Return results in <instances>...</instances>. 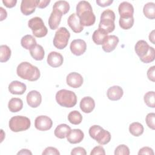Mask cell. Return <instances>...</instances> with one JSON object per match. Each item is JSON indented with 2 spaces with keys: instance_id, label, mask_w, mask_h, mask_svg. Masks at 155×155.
I'll list each match as a JSON object with an SVG mask.
<instances>
[{
  "instance_id": "17",
  "label": "cell",
  "mask_w": 155,
  "mask_h": 155,
  "mask_svg": "<svg viewBox=\"0 0 155 155\" xmlns=\"http://www.w3.org/2000/svg\"><path fill=\"white\" fill-rule=\"evenodd\" d=\"M47 61L50 66L56 68L62 65L64 58L61 53L56 51H51L47 56Z\"/></svg>"
},
{
  "instance_id": "25",
  "label": "cell",
  "mask_w": 155,
  "mask_h": 155,
  "mask_svg": "<svg viewBox=\"0 0 155 155\" xmlns=\"http://www.w3.org/2000/svg\"><path fill=\"white\" fill-rule=\"evenodd\" d=\"M23 107L22 101L18 97L12 98L8 104V108L10 111L12 113H16L22 110Z\"/></svg>"
},
{
  "instance_id": "50",
  "label": "cell",
  "mask_w": 155,
  "mask_h": 155,
  "mask_svg": "<svg viewBox=\"0 0 155 155\" xmlns=\"http://www.w3.org/2000/svg\"><path fill=\"white\" fill-rule=\"evenodd\" d=\"M149 40L152 42V44H154V30H152L151 32L149 35Z\"/></svg>"
},
{
  "instance_id": "41",
  "label": "cell",
  "mask_w": 155,
  "mask_h": 155,
  "mask_svg": "<svg viewBox=\"0 0 155 155\" xmlns=\"http://www.w3.org/2000/svg\"><path fill=\"white\" fill-rule=\"evenodd\" d=\"M97 154H102V155L105 154V151L104 148L101 145L97 146L93 148V149L91 150L90 153V155H97Z\"/></svg>"
},
{
  "instance_id": "20",
  "label": "cell",
  "mask_w": 155,
  "mask_h": 155,
  "mask_svg": "<svg viewBox=\"0 0 155 155\" xmlns=\"http://www.w3.org/2000/svg\"><path fill=\"white\" fill-rule=\"evenodd\" d=\"M95 107L94 99L90 97L86 96L83 97L80 102V108L85 113H91Z\"/></svg>"
},
{
  "instance_id": "7",
  "label": "cell",
  "mask_w": 155,
  "mask_h": 155,
  "mask_svg": "<svg viewBox=\"0 0 155 155\" xmlns=\"http://www.w3.org/2000/svg\"><path fill=\"white\" fill-rule=\"evenodd\" d=\"M70 37V33L65 27L59 28L53 38L54 46L59 50L64 49L67 47Z\"/></svg>"
},
{
  "instance_id": "32",
  "label": "cell",
  "mask_w": 155,
  "mask_h": 155,
  "mask_svg": "<svg viewBox=\"0 0 155 155\" xmlns=\"http://www.w3.org/2000/svg\"><path fill=\"white\" fill-rule=\"evenodd\" d=\"M11 50L6 45L0 46V62H5L8 61L11 56Z\"/></svg>"
},
{
  "instance_id": "47",
  "label": "cell",
  "mask_w": 155,
  "mask_h": 155,
  "mask_svg": "<svg viewBox=\"0 0 155 155\" xmlns=\"http://www.w3.org/2000/svg\"><path fill=\"white\" fill-rule=\"evenodd\" d=\"M50 2V0H38L37 7L39 8H44L48 5Z\"/></svg>"
},
{
  "instance_id": "35",
  "label": "cell",
  "mask_w": 155,
  "mask_h": 155,
  "mask_svg": "<svg viewBox=\"0 0 155 155\" xmlns=\"http://www.w3.org/2000/svg\"><path fill=\"white\" fill-rule=\"evenodd\" d=\"M155 93L154 91H148L144 95L143 97V100L146 105L151 108H154L155 105Z\"/></svg>"
},
{
  "instance_id": "31",
  "label": "cell",
  "mask_w": 155,
  "mask_h": 155,
  "mask_svg": "<svg viewBox=\"0 0 155 155\" xmlns=\"http://www.w3.org/2000/svg\"><path fill=\"white\" fill-rule=\"evenodd\" d=\"M53 10H57L64 15L67 13L70 10L69 3L66 1H56L53 6Z\"/></svg>"
},
{
  "instance_id": "9",
  "label": "cell",
  "mask_w": 155,
  "mask_h": 155,
  "mask_svg": "<svg viewBox=\"0 0 155 155\" xmlns=\"http://www.w3.org/2000/svg\"><path fill=\"white\" fill-rule=\"evenodd\" d=\"M70 48L73 54L76 56H81L86 51L87 44L83 39H74L71 42Z\"/></svg>"
},
{
  "instance_id": "27",
  "label": "cell",
  "mask_w": 155,
  "mask_h": 155,
  "mask_svg": "<svg viewBox=\"0 0 155 155\" xmlns=\"http://www.w3.org/2000/svg\"><path fill=\"white\" fill-rule=\"evenodd\" d=\"M21 44L25 49L30 50L36 45V41L32 35H27L22 38L21 40Z\"/></svg>"
},
{
  "instance_id": "40",
  "label": "cell",
  "mask_w": 155,
  "mask_h": 155,
  "mask_svg": "<svg viewBox=\"0 0 155 155\" xmlns=\"http://www.w3.org/2000/svg\"><path fill=\"white\" fill-rule=\"evenodd\" d=\"M42 155H49V154H53V155H59L60 153L58 150L57 148L52 147H47L44 151L42 153Z\"/></svg>"
},
{
  "instance_id": "44",
  "label": "cell",
  "mask_w": 155,
  "mask_h": 155,
  "mask_svg": "<svg viewBox=\"0 0 155 155\" xmlns=\"http://www.w3.org/2000/svg\"><path fill=\"white\" fill-rule=\"evenodd\" d=\"M154 71H155V67L154 65L149 68V69L147 71V77L148 79L152 82L155 81Z\"/></svg>"
},
{
  "instance_id": "24",
  "label": "cell",
  "mask_w": 155,
  "mask_h": 155,
  "mask_svg": "<svg viewBox=\"0 0 155 155\" xmlns=\"http://www.w3.org/2000/svg\"><path fill=\"white\" fill-rule=\"evenodd\" d=\"M71 128L65 124H61L56 127L54 130V136L59 139H64L67 137L68 133L70 131Z\"/></svg>"
},
{
  "instance_id": "38",
  "label": "cell",
  "mask_w": 155,
  "mask_h": 155,
  "mask_svg": "<svg viewBox=\"0 0 155 155\" xmlns=\"http://www.w3.org/2000/svg\"><path fill=\"white\" fill-rule=\"evenodd\" d=\"M154 56H155V50L154 48L152 47H151L150 50L148 52V53L140 61L145 64L150 63L153 62L154 60Z\"/></svg>"
},
{
  "instance_id": "11",
  "label": "cell",
  "mask_w": 155,
  "mask_h": 155,
  "mask_svg": "<svg viewBox=\"0 0 155 155\" xmlns=\"http://www.w3.org/2000/svg\"><path fill=\"white\" fill-rule=\"evenodd\" d=\"M83 78L78 73L71 72L67 76L66 82L68 86L70 87L77 88L80 87L83 84Z\"/></svg>"
},
{
  "instance_id": "21",
  "label": "cell",
  "mask_w": 155,
  "mask_h": 155,
  "mask_svg": "<svg viewBox=\"0 0 155 155\" xmlns=\"http://www.w3.org/2000/svg\"><path fill=\"white\" fill-rule=\"evenodd\" d=\"M123 89L118 85H114L110 87L107 92L108 98L113 101H116L120 99L123 96Z\"/></svg>"
},
{
  "instance_id": "49",
  "label": "cell",
  "mask_w": 155,
  "mask_h": 155,
  "mask_svg": "<svg viewBox=\"0 0 155 155\" xmlns=\"http://www.w3.org/2000/svg\"><path fill=\"white\" fill-rule=\"evenodd\" d=\"M17 154H30L31 155L32 154V153L28 150V149H22L20 151H19Z\"/></svg>"
},
{
  "instance_id": "16",
  "label": "cell",
  "mask_w": 155,
  "mask_h": 155,
  "mask_svg": "<svg viewBox=\"0 0 155 155\" xmlns=\"http://www.w3.org/2000/svg\"><path fill=\"white\" fill-rule=\"evenodd\" d=\"M151 47L144 40H139L134 46V50L140 60L143 59L149 52Z\"/></svg>"
},
{
  "instance_id": "19",
  "label": "cell",
  "mask_w": 155,
  "mask_h": 155,
  "mask_svg": "<svg viewBox=\"0 0 155 155\" xmlns=\"http://www.w3.org/2000/svg\"><path fill=\"white\" fill-rule=\"evenodd\" d=\"M67 140L73 144L80 143L84 137V134L83 131L80 129H73L67 136Z\"/></svg>"
},
{
  "instance_id": "15",
  "label": "cell",
  "mask_w": 155,
  "mask_h": 155,
  "mask_svg": "<svg viewBox=\"0 0 155 155\" xmlns=\"http://www.w3.org/2000/svg\"><path fill=\"white\" fill-rule=\"evenodd\" d=\"M120 18H129L133 16L134 7L133 5L127 1L121 2L118 7Z\"/></svg>"
},
{
  "instance_id": "43",
  "label": "cell",
  "mask_w": 155,
  "mask_h": 155,
  "mask_svg": "<svg viewBox=\"0 0 155 155\" xmlns=\"http://www.w3.org/2000/svg\"><path fill=\"white\" fill-rule=\"evenodd\" d=\"M71 155H78V154H80V155H86L87 154V152L85 151V150L82 148V147H76V148H74L72 150H71Z\"/></svg>"
},
{
  "instance_id": "34",
  "label": "cell",
  "mask_w": 155,
  "mask_h": 155,
  "mask_svg": "<svg viewBox=\"0 0 155 155\" xmlns=\"http://www.w3.org/2000/svg\"><path fill=\"white\" fill-rule=\"evenodd\" d=\"M134 18L133 16L129 18H120L119 23V26L124 30H128L131 28L134 24Z\"/></svg>"
},
{
  "instance_id": "2",
  "label": "cell",
  "mask_w": 155,
  "mask_h": 155,
  "mask_svg": "<svg viewBox=\"0 0 155 155\" xmlns=\"http://www.w3.org/2000/svg\"><path fill=\"white\" fill-rule=\"evenodd\" d=\"M16 73L19 78L29 81H36L40 77L39 68L28 62L20 63L17 67Z\"/></svg>"
},
{
  "instance_id": "12",
  "label": "cell",
  "mask_w": 155,
  "mask_h": 155,
  "mask_svg": "<svg viewBox=\"0 0 155 155\" xmlns=\"http://www.w3.org/2000/svg\"><path fill=\"white\" fill-rule=\"evenodd\" d=\"M38 5V0H22L21 4V11L25 16L32 14Z\"/></svg>"
},
{
  "instance_id": "29",
  "label": "cell",
  "mask_w": 155,
  "mask_h": 155,
  "mask_svg": "<svg viewBox=\"0 0 155 155\" xmlns=\"http://www.w3.org/2000/svg\"><path fill=\"white\" fill-rule=\"evenodd\" d=\"M107 36H108V33L98 28L93 32L92 35V39L96 44L102 45Z\"/></svg>"
},
{
  "instance_id": "33",
  "label": "cell",
  "mask_w": 155,
  "mask_h": 155,
  "mask_svg": "<svg viewBox=\"0 0 155 155\" xmlns=\"http://www.w3.org/2000/svg\"><path fill=\"white\" fill-rule=\"evenodd\" d=\"M68 121L73 125H78L82 120V114L77 110H74L69 113L68 115Z\"/></svg>"
},
{
  "instance_id": "4",
  "label": "cell",
  "mask_w": 155,
  "mask_h": 155,
  "mask_svg": "<svg viewBox=\"0 0 155 155\" xmlns=\"http://www.w3.org/2000/svg\"><path fill=\"white\" fill-rule=\"evenodd\" d=\"M115 13L111 9L105 10L101 15L99 28L107 33H111L115 29Z\"/></svg>"
},
{
  "instance_id": "30",
  "label": "cell",
  "mask_w": 155,
  "mask_h": 155,
  "mask_svg": "<svg viewBox=\"0 0 155 155\" xmlns=\"http://www.w3.org/2000/svg\"><path fill=\"white\" fill-rule=\"evenodd\" d=\"M143 125L137 122H134L131 123L129 127L130 133L134 136L138 137L142 135L143 133Z\"/></svg>"
},
{
  "instance_id": "22",
  "label": "cell",
  "mask_w": 155,
  "mask_h": 155,
  "mask_svg": "<svg viewBox=\"0 0 155 155\" xmlns=\"http://www.w3.org/2000/svg\"><path fill=\"white\" fill-rule=\"evenodd\" d=\"M62 14L57 10H53L48 19V25L51 30L56 29L60 24Z\"/></svg>"
},
{
  "instance_id": "13",
  "label": "cell",
  "mask_w": 155,
  "mask_h": 155,
  "mask_svg": "<svg viewBox=\"0 0 155 155\" xmlns=\"http://www.w3.org/2000/svg\"><path fill=\"white\" fill-rule=\"evenodd\" d=\"M28 105L31 108H36L40 105L42 102V96L41 93L36 90L30 91L26 97Z\"/></svg>"
},
{
  "instance_id": "1",
  "label": "cell",
  "mask_w": 155,
  "mask_h": 155,
  "mask_svg": "<svg viewBox=\"0 0 155 155\" xmlns=\"http://www.w3.org/2000/svg\"><path fill=\"white\" fill-rule=\"evenodd\" d=\"M76 15L84 27L93 25L96 21V16L91 4L86 1H79L76 5Z\"/></svg>"
},
{
  "instance_id": "42",
  "label": "cell",
  "mask_w": 155,
  "mask_h": 155,
  "mask_svg": "<svg viewBox=\"0 0 155 155\" xmlns=\"http://www.w3.org/2000/svg\"><path fill=\"white\" fill-rule=\"evenodd\" d=\"M138 154H148V155H154V151L153 149L148 147H144L140 148L138 152Z\"/></svg>"
},
{
  "instance_id": "26",
  "label": "cell",
  "mask_w": 155,
  "mask_h": 155,
  "mask_svg": "<svg viewBox=\"0 0 155 155\" xmlns=\"http://www.w3.org/2000/svg\"><path fill=\"white\" fill-rule=\"evenodd\" d=\"M30 53L31 57L36 61H41L44 59L45 51L41 45L36 44L30 50Z\"/></svg>"
},
{
  "instance_id": "36",
  "label": "cell",
  "mask_w": 155,
  "mask_h": 155,
  "mask_svg": "<svg viewBox=\"0 0 155 155\" xmlns=\"http://www.w3.org/2000/svg\"><path fill=\"white\" fill-rule=\"evenodd\" d=\"M130 153L129 148L124 144L118 145L114 150L115 155H129Z\"/></svg>"
},
{
  "instance_id": "39",
  "label": "cell",
  "mask_w": 155,
  "mask_h": 155,
  "mask_svg": "<svg viewBox=\"0 0 155 155\" xmlns=\"http://www.w3.org/2000/svg\"><path fill=\"white\" fill-rule=\"evenodd\" d=\"M103 128L101 127V126L99 125H93L91 126L90 128H89V135L90 136V137L92 138V139H94L95 136H96V134L98 133V132L101 130Z\"/></svg>"
},
{
  "instance_id": "6",
  "label": "cell",
  "mask_w": 155,
  "mask_h": 155,
  "mask_svg": "<svg viewBox=\"0 0 155 155\" xmlns=\"http://www.w3.org/2000/svg\"><path fill=\"white\" fill-rule=\"evenodd\" d=\"M28 26L31 28L33 35L37 38L44 37L48 33L42 19L38 16L31 18L28 22Z\"/></svg>"
},
{
  "instance_id": "14",
  "label": "cell",
  "mask_w": 155,
  "mask_h": 155,
  "mask_svg": "<svg viewBox=\"0 0 155 155\" xmlns=\"http://www.w3.org/2000/svg\"><path fill=\"white\" fill-rule=\"evenodd\" d=\"M67 23L71 29L74 33H81L84 30V27L81 25L80 19L76 13H72L67 19Z\"/></svg>"
},
{
  "instance_id": "45",
  "label": "cell",
  "mask_w": 155,
  "mask_h": 155,
  "mask_svg": "<svg viewBox=\"0 0 155 155\" xmlns=\"http://www.w3.org/2000/svg\"><path fill=\"white\" fill-rule=\"evenodd\" d=\"M96 4L102 7H105L111 5L113 1V0H96Z\"/></svg>"
},
{
  "instance_id": "8",
  "label": "cell",
  "mask_w": 155,
  "mask_h": 155,
  "mask_svg": "<svg viewBox=\"0 0 155 155\" xmlns=\"http://www.w3.org/2000/svg\"><path fill=\"white\" fill-rule=\"evenodd\" d=\"M53 125V121L48 116H39L35 120V127L39 131H47L50 130Z\"/></svg>"
},
{
  "instance_id": "28",
  "label": "cell",
  "mask_w": 155,
  "mask_h": 155,
  "mask_svg": "<svg viewBox=\"0 0 155 155\" xmlns=\"http://www.w3.org/2000/svg\"><path fill=\"white\" fill-rule=\"evenodd\" d=\"M143 12L145 16L148 19L155 18V4L152 2L145 4L143 6Z\"/></svg>"
},
{
  "instance_id": "46",
  "label": "cell",
  "mask_w": 155,
  "mask_h": 155,
  "mask_svg": "<svg viewBox=\"0 0 155 155\" xmlns=\"http://www.w3.org/2000/svg\"><path fill=\"white\" fill-rule=\"evenodd\" d=\"M2 3L7 8H12L15 7L17 3L16 0H2Z\"/></svg>"
},
{
  "instance_id": "48",
  "label": "cell",
  "mask_w": 155,
  "mask_h": 155,
  "mask_svg": "<svg viewBox=\"0 0 155 155\" xmlns=\"http://www.w3.org/2000/svg\"><path fill=\"white\" fill-rule=\"evenodd\" d=\"M0 21H2L4 19H5L7 16V13L6 10L2 7H0Z\"/></svg>"
},
{
  "instance_id": "18",
  "label": "cell",
  "mask_w": 155,
  "mask_h": 155,
  "mask_svg": "<svg viewBox=\"0 0 155 155\" xmlns=\"http://www.w3.org/2000/svg\"><path fill=\"white\" fill-rule=\"evenodd\" d=\"M26 89V85L18 81H13L8 85V91L13 94H23Z\"/></svg>"
},
{
  "instance_id": "3",
  "label": "cell",
  "mask_w": 155,
  "mask_h": 155,
  "mask_svg": "<svg viewBox=\"0 0 155 155\" xmlns=\"http://www.w3.org/2000/svg\"><path fill=\"white\" fill-rule=\"evenodd\" d=\"M56 101L62 107L71 108L77 103V96L73 91L62 89L56 93Z\"/></svg>"
},
{
  "instance_id": "23",
  "label": "cell",
  "mask_w": 155,
  "mask_h": 155,
  "mask_svg": "<svg viewBox=\"0 0 155 155\" xmlns=\"http://www.w3.org/2000/svg\"><path fill=\"white\" fill-rule=\"evenodd\" d=\"M111 137L110 133L102 128L98 132L94 139L96 140L98 143L102 145L108 143L110 141Z\"/></svg>"
},
{
  "instance_id": "5",
  "label": "cell",
  "mask_w": 155,
  "mask_h": 155,
  "mask_svg": "<svg viewBox=\"0 0 155 155\" xmlns=\"http://www.w3.org/2000/svg\"><path fill=\"white\" fill-rule=\"evenodd\" d=\"M31 125L29 118L23 116H15L8 122L10 129L13 132L23 131L28 130Z\"/></svg>"
},
{
  "instance_id": "37",
  "label": "cell",
  "mask_w": 155,
  "mask_h": 155,
  "mask_svg": "<svg viewBox=\"0 0 155 155\" xmlns=\"http://www.w3.org/2000/svg\"><path fill=\"white\" fill-rule=\"evenodd\" d=\"M145 121L147 126L152 129L155 130V113H148L145 118Z\"/></svg>"
},
{
  "instance_id": "10",
  "label": "cell",
  "mask_w": 155,
  "mask_h": 155,
  "mask_svg": "<svg viewBox=\"0 0 155 155\" xmlns=\"http://www.w3.org/2000/svg\"><path fill=\"white\" fill-rule=\"evenodd\" d=\"M119 39L116 35H108L102 43V49L105 52L110 53L113 51L119 43Z\"/></svg>"
}]
</instances>
